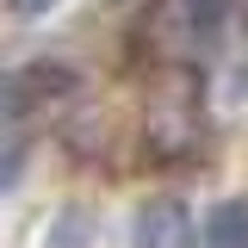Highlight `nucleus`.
<instances>
[{"label": "nucleus", "instance_id": "obj_3", "mask_svg": "<svg viewBox=\"0 0 248 248\" xmlns=\"http://www.w3.org/2000/svg\"><path fill=\"white\" fill-rule=\"evenodd\" d=\"M199 248H248V199H223V205L205 217Z\"/></svg>", "mask_w": 248, "mask_h": 248}, {"label": "nucleus", "instance_id": "obj_2", "mask_svg": "<svg viewBox=\"0 0 248 248\" xmlns=\"http://www.w3.org/2000/svg\"><path fill=\"white\" fill-rule=\"evenodd\" d=\"M168 6H174V31L186 44H217L248 0H168Z\"/></svg>", "mask_w": 248, "mask_h": 248}, {"label": "nucleus", "instance_id": "obj_4", "mask_svg": "<svg viewBox=\"0 0 248 248\" xmlns=\"http://www.w3.org/2000/svg\"><path fill=\"white\" fill-rule=\"evenodd\" d=\"M19 161H25L19 149H0V186H13V180H19Z\"/></svg>", "mask_w": 248, "mask_h": 248}, {"label": "nucleus", "instance_id": "obj_1", "mask_svg": "<svg viewBox=\"0 0 248 248\" xmlns=\"http://www.w3.org/2000/svg\"><path fill=\"white\" fill-rule=\"evenodd\" d=\"M137 248H199V223L186 199H149L137 211Z\"/></svg>", "mask_w": 248, "mask_h": 248}, {"label": "nucleus", "instance_id": "obj_5", "mask_svg": "<svg viewBox=\"0 0 248 248\" xmlns=\"http://www.w3.org/2000/svg\"><path fill=\"white\" fill-rule=\"evenodd\" d=\"M50 6H56V0H13V13H19V19H44Z\"/></svg>", "mask_w": 248, "mask_h": 248}, {"label": "nucleus", "instance_id": "obj_6", "mask_svg": "<svg viewBox=\"0 0 248 248\" xmlns=\"http://www.w3.org/2000/svg\"><path fill=\"white\" fill-rule=\"evenodd\" d=\"M13 93H19V87H13V75H0V118L13 112Z\"/></svg>", "mask_w": 248, "mask_h": 248}]
</instances>
